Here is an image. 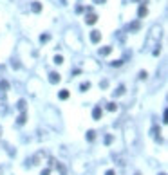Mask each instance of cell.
<instances>
[{
  "instance_id": "obj_1",
  "label": "cell",
  "mask_w": 168,
  "mask_h": 175,
  "mask_svg": "<svg viewBox=\"0 0 168 175\" xmlns=\"http://www.w3.org/2000/svg\"><path fill=\"white\" fill-rule=\"evenodd\" d=\"M99 38H101V33H99V31H92V35H90V40H92V42H94V43L99 42Z\"/></svg>"
},
{
  "instance_id": "obj_2",
  "label": "cell",
  "mask_w": 168,
  "mask_h": 175,
  "mask_svg": "<svg viewBox=\"0 0 168 175\" xmlns=\"http://www.w3.org/2000/svg\"><path fill=\"white\" fill-rule=\"evenodd\" d=\"M87 24H94V22H96V20H98V16L96 15H94V13H90V15H87Z\"/></svg>"
},
{
  "instance_id": "obj_3",
  "label": "cell",
  "mask_w": 168,
  "mask_h": 175,
  "mask_svg": "<svg viewBox=\"0 0 168 175\" xmlns=\"http://www.w3.org/2000/svg\"><path fill=\"white\" fill-rule=\"evenodd\" d=\"M146 13H148V11H146V7H145V5H141V7H139V13H137V15H139V18H143V16L146 15Z\"/></svg>"
},
{
  "instance_id": "obj_4",
  "label": "cell",
  "mask_w": 168,
  "mask_h": 175,
  "mask_svg": "<svg viewBox=\"0 0 168 175\" xmlns=\"http://www.w3.org/2000/svg\"><path fill=\"white\" fill-rule=\"evenodd\" d=\"M40 9H42L40 2H33V11H35V13H40Z\"/></svg>"
},
{
  "instance_id": "obj_5",
  "label": "cell",
  "mask_w": 168,
  "mask_h": 175,
  "mask_svg": "<svg viewBox=\"0 0 168 175\" xmlns=\"http://www.w3.org/2000/svg\"><path fill=\"white\" fill-rule=\"evenodd\" d=\"M51 81H52V83L60 81V76H58V74H51Z\"/></svg>"
},
{
  "instance_id": "obj_6",
  "label": "cell",
  "mask_w": 168,
  "mask_h": 175,
  "mask_svg": "<svg viewBox=\"0 0 168 175\" xmlns=\"http://www.w3.org/2000/svg\"><path fill=\"white\" fill-rule=\"evenodd\" d=\"M99 52H101V54H109V52H110V47H105V49H101Z\"/></svg>"
},
{
  "instance_id": "obj_7",
  "label": "cell",
  "mask_w": 168,
  "mask_h": 175,
  "mask_svg": "<svg viewBox=\"0 0 168 175\" xmlns=\"http://www.w3.org/2000/svg\"><path fill=\"white\" fill-rule=\"evenodd\" d=\"M99 114H101V110L96 109V110H94V117H99Z\"/></svg>"
},
{
  "instance_id": "obj_8",
  "label": "cell",
  "mask_w": 168,
  "mask_h": 175,
  "mask_svg": "<svg viewBox=\"0 0 168 175\" xmlns=\"http://www.w3.org/2000/svg\"><path fill=\"white\" fill-rule=\"evenodd\" d=\"M40 40H42V42H47V40H49V35H42V38H40Z\"/></svg>"
},
{
  "instance_id": "obj_9",
  "label": "cell",
  "mask_w": 168,
  "mask_h": 175,
  "mask_svg": "<svg viewBox=\"0 0 168 175\" xmlns=\"http://www.w3.org/2000/svg\"><path fill=\"white\" fill-rule=\"evenodd\" d=\"M67 96H69V94H67V92H65V90H63V92H62V94H60V98H62V99H65V98H67Z\"/></svg>"
},
{
  "instance_id": "obj_10",
  "label": "cell",
  "mask_w": 168,
  "mask_h": 175,
  "mask_svg": "<svg viewBox=\"0 0 168 175\" xmlns=\"http://www.w3.org/2000/svg\"><path fill=\"white\" fill-rule=\"evenodd\" d=\"M107 175H114V172H109V173H107Z\"/></svg>"
},
{
  "instance_id": "obj_11",
  "label": "cell",
  "mask_w": 168,
  "mask_h": 175,
  "mask_svg": "<svg viewBox=\"0 0 168 175\" xmlns=\"http://www.w3.org/2000/svg\"><path fill=\"white\" fill-rule=\"evenodd\" d=\"M94 2H103V0H94Z\"/></svg>"
}]
</instances>
